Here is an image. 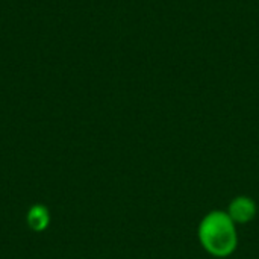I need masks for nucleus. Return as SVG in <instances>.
I'll return each mask as SVG.
<instances>
[{
	"mask_svg": "<svg viewBox=\"0 0 259 259\" xmlns=\"http://www.w3.org/2000/svg\"><path fill=\"white\" fill-rule=\"evenodd\" d=\"M197 238L206 253L214 258H228L238 247L237 225L226 211H209L199 223Z\"/></svg>",
	"mask_w": 259,
	"mask_h": 259,
	"instance_id": "f257e3e1",
	"label": "nucleus"
},
{
	"mask_svg": "<svg viewBox=\"0 0 259 259\" xmlns=\"http://www.w3.org/2000/svg\"><path fill=\"white\" fill-rule=\"evenodd\" d=\"M226 212L235 225H247L256 217L258 205L249 196H237L229 202Z\"/></svg>",
	"mask_w": 259,
	"mask_h": 259,
	"instance_id": "f03ea898",
	"label": "nucleus"
},
{
	"mask_svg": "<svg viewBox=\"0 0 259 259\" xmlns=\"http://www.w3.org/2000/svg\"><path fill=\"white\" fill-rule=\"evenodd\" d=\"M26 223L33 232H44L50 226V211L47 206L36 203L32 205L26 215Z\"/></svg>",
	"mask_w": 259,
	"mask_h": 259,
	"instance_id": "7ed1b4c3",
	"label": "nucleus"
}]
</instances>
